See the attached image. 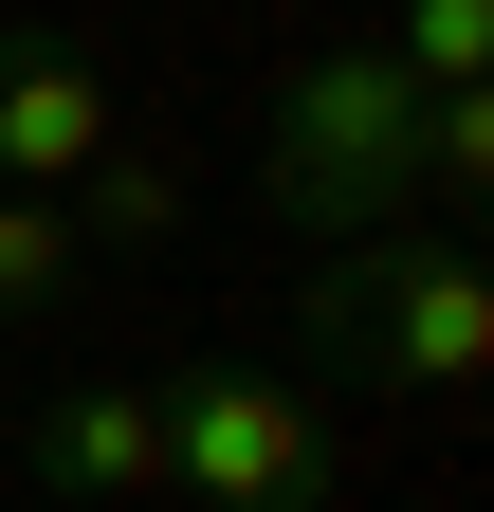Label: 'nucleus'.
<instances>
[{
  "label": "nucleus",
  "mask_w": 494,
  "mask_h": 512,
  "mask_svg": "<svg viewBox=\"0 0 494 512\" xmlns=\"http://www.w3.org/2000/svg\"><path fill=\"white\" fill-rule=\"evenodd\" d=\"M74 238H129V256H147V238H183V165L92 147V165H74Z\"/></svg>",
  "instance_id": "6"
},
{
  "label": "nucleus",
  "mask_w": 494,
  "mask_h": 512,
  "mask_svg": "<svg viewBox=\"0 0 494 512\" xmlns=\"http://www.w3.org/2000/svg\"><path fill=\"white\" fill-rule=\"evenodd\" d=\"M19 476L55 494V512H129V494H165V403H147V384H55V403H37V439H19Z\"/></svg>",
  "instance_id": "5"
},
{
  "label": "nucleus",
  "mask_w": 494,
  "mask_h": 512,
  "mask_svg": "<svg viewBox=\"0 0 494 512\" xmlns=\"http://www.w3.org/2000/svg\"><path fill=\"white\" fill-rule=\"evenodd\" d=\"M165 403V494H202V512H330L348 494V439L312 384H275V366H183L147 384Z\"/></svg>",
  "instance_id": "3"
},
{
  "label": "nucleus",
  "mask_w": 494,
  "mask_h": 512,
  "mask_svg": "<svg viewBox=\"0 0 494 512\" xmlns=\"http://www.w3.org/2000/svg\"><path fill=\"white\" fill-rule=\"evenodd\" d=\"M257 202L293 238H385L421 202V74L385 37H330V55H293V92L257 128Z\"/></svg>",
  "instance_id": "2"
},
{
  "label": "nucleus",
  "mask_w": 494,
  "mask_h": 512,
  "mask_svg": "<svg viewBox=\"0 0 494 512\" xmlns=\"http://www.w3.org/2000/svg\"><path fill=\"white\" fill-rule=\"evenodd\" d=\"M92 147H110V74H92V37L0 19V202H55Z\"/></svg>",
  "instance_id": "4"
},
{
  "label": "nucleus",
  "mask_w": 494,
  "mask_h": 512,
  "mask_svg": "<svg viewBox=\"0 0 494 512\" xmlns=\"http://www.w3.org/2000/svg\"><path fill=\"white\" fill-rule=\"evenodd\" d=\"M74 275H92L74 202H0V311H37V293H74Z\"/></svg>",
  "instance_id": "8"
},
{
  "label": "nucleus",
  "mask_w": 494,
  "mask_h": 512,
  "mask_svg": "<svg viewBox=\"0 0 494 512\" xmlns=\"http://www.w3.org/2000/svg\"><path fill=\"white\" fill-rule=\"evenodd\" d=\"M293 348L330 384H385V403H458L494 366V275H476V238H421V220L330 238L312 293H293Z\"/></svg>",
  "instance_id": "1"
},
{
  "label": "nucleus",
  "mask_w": 494,
  "mask_h": 512,
  "mask_svg": "<svg viewBox=\"0 0 494 512\" xmlns=\"http://www.w3.org/2000/svg\"><path fill=\"white\" fill-rule=\"evenodd\" d=\"M421 183H440V202L494 183V92H421Z\"/></svg>",
  "instance_id": "9"
},
{
  "label": "nucleus",
  "mask_w": 494,
  "mask_h": 512,
  "mask_svg": "<svg viewBox=\"0 0 494 512\" xmlns=\"http://www.w3.org/2000/svg\"><path fill=\"white\" fill-rule=\"evenodd\" d=\"M366 37H385L421 92H476V55H494V0H385Z\"/></svg>",
  "instance_id": "7"
}]
</instances>
